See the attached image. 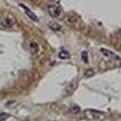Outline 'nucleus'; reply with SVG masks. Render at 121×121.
<instances>
[{"label":"nucleus","instance_id":"1","mask_svg":"<svg viewBox=\"0 0 121 121\" xmlns=\"http://www.w3.org/2000/svg\"><path fill=\"white\" fill-rule=\"evenodd\" d=\"M15 26L12 17H0V29H10Z\"/></svg>","mask_w":121,"mask_h":121},{"label":"nucleus","instance_id":"2","mask_svg":"<svg viewBox=\"0 0 121 121\" xmlns=\"http://www.w3.org/2000/svg\"><path fill=\"white\" fill-rule=\"evenodd\" d=\"M47 12L52 17H58V16H60V13H62V9L56 4H51V5L47 6Z\"/></svg>","mask_w":121,"mask_h":121},{"label":"nucleus","instance_id":"3","mask_svg":"<svg viewBox=\"0 0 121 121\" xmlns=\"http://www.w3.org/2000/svg\"><path fill=\"white\" fill-rule=\"evenodd\" d=\"M99 52L102 53L105 58H110V59H117L119 58L116 53H114L113 51H110V50H108V48H100Z\"/></svg>","mask_w":121,"mask_h":121},{"label":"nucleus","instance_id":"4","mask_svg":"<svg viewBox=\"0 0 121 121\" xmlns=\"http://www.w3.org/2000/svg\"><path fill=\"white\" fill-rule=\"evenodd\" d=\"M21 7L24 10V12H26V15L30 18V19H32V21H34V22H38L39 21V19H38V16L33 12V11H30V10L26 6V5H23V4H21Z\"/></svg>","mask_w":121,"mask_h":121},{"label":"nucleus","instance_id":"5","mask_svg":"<svg viewBox=\"0 0 121 121\" xmlns=\"http://www.w3.org/2000/svg\"><path fill=\"white\" fill-rule=\"evenodd\" d=\"M85 114L88 116V117H92V119H100V117H103V113H99V112H96V110H86Z\"/></svg>","mask_w":121,"mask_h":121},{"label":"nucleus","instance_id":"6","mask_svg":"<svg viewBox=\"0 0 121 121\" xmlns=\"http://www.w3.org/2000/svg\"><path fill=\"white\" fill-rule=\"evenodd\" d=\"M29 51L32 52V53H38V51H39V45L36 44V43H34V41H30L29 43Z\"/></svg>","mask_w":121,"mask_h":121},{"label":"nucleus","instance_id":"7","mask_svg":"<svg viewBox=\"0 0 121 121\" xmlns=\"http://www.w3.org/2000/svg\"><path fill=\"white\" fill-rule=\"evenodd\" d=\"M47 26H48V28L51 29V30H53V32H59V30H60V26H59L58 23L53 22V21L48 22V23H47Z\"/></svg>","mask_w":121,"mask_h":121},{"label":"nucleus","instance_id":"8","mask_svg":"<svg viewBox=\"0 0 121 121\" xmlns=\"http://www.w3.org/2000/svg\"><path fill=\"white\" fill-rule=\"evenodd\" d=\"M58 57H59L60 59H68V58L70 57V55H69L68 51H65V50H60L59 53H58Z\"/></svg>","mask_w":121,"mask_h":121},{"label":"nucleus","instance_id":"9","mask_svg":"<svg viewBox=\"0 0 121 121\" xmlns=\"http://www.w3.org/2000/svg\"><path fill=\"white\" fill-rule=\"evenodd\" d=\"M9 119V114L7 113H0V121H5Z\"/></svg>","mask_w":121,"mask_h":121},{"label":"nucleus","instance_id":"10","mask_svg":"<svg viewBox=\"0 0 121 121\" xmlns=\"http://www.w3.org/2000/svg\"><path fill=\"white\" fill-rule=\"evenodd\" d=\"M93 74H95V72H93V70H87V72L85 73V78H88V76L93 75Z\"/></svg>","mask_w":121,"mask_h":121},{"label":"nucleus","instance_id":"11","mask_svg":"<svg viewBox=\"0 0 121 121\" xmlns=\"http://www.w3.org/2000/svg\"><path fill=\"white\" fill-rule=\"evenodd\" d=\"M82 59H84V62H87V52H82Z\"/></svg>","mask_w":121,"mask_h":121},{"label":"nucleus","instance_id":"12","mask_svg":"<svg viewBox=\"0 0 121 121\" xmlns=\"http://www.w3.org/2000/svg\"><path fill=\"white\" fill-rule=\"evenodd\" d=\"M51 121H55V120H51Z\"/></svg>","mask_w":121,"mask_h":121}]
</instances>
